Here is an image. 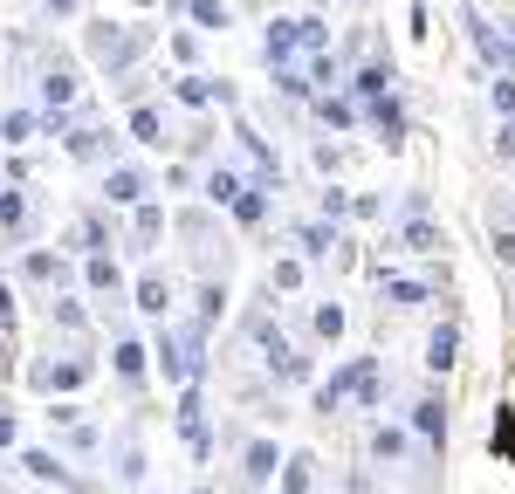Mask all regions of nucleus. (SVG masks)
<instances>
[{
  "label": "nucleus",
  "instance_id": "19",
  "mask_svg": "<svg viewBox=\"0 0 515 494\" xmlns=\"http://www.w3.org/2000/svg\"><path fill=\"white\" fill-rule=\"evenodd\" d=\"M90 288H117V261L90 255Z\"/></svg>",
  "mask_w": 515,
  "mask_h": 494
},
{
  "label": "nucleus",
  "instance_id": "6",
  "mask_svg": "<svg viewBox=\"0 0 515 494\" xmlns=\"http://www.w3.org/2000/svg\"><path fill=\"white\" fill-rule=\"evenodd\" d=\"M371 124L385 130V145H399V137H406V117H399V104H392V97H378V104H371Z\"/></svg>",
  "mask_w": 515,
  "mask_h": 494
},
{
  "label": "nucleus",
  "instance_id": "3",
  "mask_svg": "<svg viewBox=\"0 0 515 494\" xmlns=\"http://www.w3.org/2000/svg\"><path fill=\"white\" fill-rule=\"evenodd\" d=\"M90 49H97L103 62L117 69V62H131V55H138V35H117V27H97V35H90Z\"/></svg>",
  "mask_w": 515,
  "mask_h": 494
},
{
  "label": "nucleus",
  "instance_id": "15",
  "mask_svg": "<svg viewBox=\"0 0 515 494\" xmlns=\"http://www.w3.org/2000/svg\"><path fill=\"white\" fill-rule=\"evenodd\" d=\"M406 247H412V255H433V247H440V234L426 227V220H412V227H406Z\"/></svg>",
  "mask_w": 515,
  "mask_h": 494
},
{
  "label": "nucleus",
  "instance_id": "14",
  "mask_svg": "<svg viewBox=\"0 0 515 494\" xmlns=\"http://www.w3.org/2000/svg\"><path fill=\"white\" fill-rule=\"evenodd\" d=\"M117 371L138 385V378H145V350H138V343H117Z\"/></svg>",
  "mask_w": 515,
  "mask_h": 494
},
{
  "label": "nucleus",
  "instance_id": "28",
  "mask_svg": "<svg viewBox=\"0 0 515 494\" xmlns=\"http://www.w3.org/2000/svg\"><path fill=\"white\" fill-rule=\"evenodd\" d=\"M495 110H502V117L515 110V76H495Z\"/></svg>",
  "mask_w": 515,
  "mask_h": 494
},
{
  "label": "nucleus",
  "instance_id": "12",
  "mask_svg": "<svg viewBox=\"0 0 515 494\" xmlns=\"http://www.w3.org/2000/svg\"><path fill=\"white\" fill-rule=\"evenodd\" d=\"M371 453H378V460H399V453H406V433L378 426V433H371Z\"/></svg>",
  "mask_w": 515,
  "mask_h": 494
},
{
  "label": "nucleus",
  "instance_id": "18",
  "mask_svg": "<svg viewBox=\"0 0 515 494\" xmlns=\"http://www.w3.org/2000/svg\"><path fill=\"white\" fill-rule=\"evenodd\" d=\"M488 446L502 453V460H515V419H509V412L495 419V440H488Z\"/></svg>",
  "mask_w": 515,
  "mask_h": 494
},
{
  "label": "nucleus",
  "instance_id": "7",
  "mask_svg": "<svg viewBox=\"0 0 515 494\" xmlns=\"http://www.w3.org/2000/svg\"><path fill=\"white\" fill-rule=\"evenodd\" d=\"M83 371H90V365H49V371H35V385H42V391H55V385L69 391V385H83Z\"/></svg>",
  "mask_w": 515,
  "mask_h": 494
},
{
  "label": "nucleus",
  "instance_id": "31",
  "mask_svg": "<svg viewBox=\"0 0 515 494\" xmlns=\"http://www.w3.org/2000/svg\"><path fill=\"white\" fill-rule=\"evenodd\" d=\"M0 446H14V419L0 412Z\"/></svg>",
  "mask_w": 515,
  "mask_h": 494
},
{
  "label": "nucleus",
  "instance_id": "29",
  "mask_svg": "<svg viewBox=\"0 0 515 494\" xmlns=\"http://www.w3.org/2000/svg\"><path fill=\"white\" fill-rule=\"evenodd\" d=\"M495 152H502V158H515V124L502 130V137H495Z\"/></svg>",
  "mask_w": 515,
  "mask_h": 494
},
{
  "label": "nucleus",
  "instance_id": "32",
  "mask_svg": "<svg viewBox=\"0 0 515 494\" xmlns=\"http://www.w3.org/2000/svg\"><path fill=\"white\" fill-rule=\"evenodd\" d=\"M509 49H515V35H509Z\"/></svg>",
  "mask_w": 515,
  "mask_h": 494
},
{
  "label": "nucleus",
  "instance_id": "17",
  "mask_svg": "<svg viewBox=\"0 0 515 494\" xmlns=\"http://www.w3.org/2000/svg\"><path fill=\"white\" fill-rule=\"evenodd\" d=\"M0 227H7V234L21 227V192H14V185H0Z\"/></svg>",
  "mask_w": 515,
  "mask_h": 494
},
{
  "label": "nucleus",
  "instance_id": "1",
  "mask_svg": "<svg viewBox=\"0 0 515 494\" xmlns=\"http://www.w3.org/2000/svg\"><path fill=\"white\" fill-rule=\"evenodd\" d=\"M158 365H165V378H200V330H165Z\"/></svg>",
  "mask_w": 515,
  "mask_h": 494
},
{
  "label": "nucleus",
  "instance_id": "24",
  "mask_svg": "<svg viewBox=\"0 0 515 494\" xmlns=\"http://www.w3.org/2000/svg\"><path fill=\"white\" fill-rule=\"evenodd\" d=\"M234 213H241V220H261V213H268V200H261V185H255V192H241V200H234Z\"/></svg>",
  "mask_w": 515,
  "mask_h": 494
},
{
  "label": "nucleus",
  "instance_id": "33",
  "mask_svg": "<svg viewBox=\"0 0 515 494\" xmlns=\"http://www.w3.org/2000/svg\"><path fill=\"white\" fill-rule=\"evenodd\" d=\"M200 494H213V488H200Z\"/></svg>",
  "mask_w": 515,
  "mask_h": 494
},
{
  "label": "nucleus",
  "instance_id": "26",
  "mask_svg": "<svg viewBox=\"0 0 515 494\" xmlns=\"http://www.w3.org/2000/svg\"><path fill=\"white\" fill-rule=\"evenodd\" d=\"M179 97H186V104H206V97H213V82H206V76H186Z\"/></svg>",
  "mask_w": 515,
  "mask_h": 494
},
{
  "label": "nucleus",
  "instance_id": "23",
  "mask_svg": "<svg viewBox=\"0 0 515 494\" xmlns=\"http://www.w3.org/2000/svg\"><path fill=\"white\" fill-rule=\"evenodd\" d=\"M385 295H392V302H426V288H419V282H399V275L385 282Z\"/></svg>",
  "mask_w": 515,
  "mask_h": 494
},
{
  "label": "nucleus",
  "instance_id": "8",
  "mask_svg": "<svg viewBox=\"0 0 515 494\" xmlns=\"http://www.w3.org/2000/svg\"><path fill=\"white\" fill-rule=\"evenodd\" d=\"M42 97H49V110H62L69 97H76V76H69V69H49V82H42Z\"/></svg>",
  "mask_w": 515,
  "mask_h": 494
},
{
  "label": "nucleus",
  "instance_id": "20",
  "mask_svg": "<svg viewBox=\"0 0 515 494\" xmlns=\"http://www.w3.org/2000/svg\"><path fill=\"white\" fill-rule=\"evenodd\" d=\"M316 337H344V310H337V302H330V310H316Z\"/></svg>",
  "mask_w": 515,
  "mask_h": 494
},
{
  "label": "nucleus",
  "instance_id": "22",
  "mask_svg": "<svg viewBox=\"0 0 515 494\" xmlns=\"http://www.w3.org/2000/svg\"><path fill=\"white\" fill-rule=\"evenodd\" d=\"M131 130H138L145 145H165V137H158V110H138V117H131Z\"/></svg>",
  "mask_w": 515,
  "mask_h": 494
},
{
  "label": "nucleus",
  "instance_id": "10",
  "mask_svg": "<svg viewBox=\"0 0 515 494\" xmlns=\"http://www.w3.org/2000/svg\"><path fill=\"white\" fill-rule=\"evenodd\" d=\"M21 467L35 474V481H62V474H69L62 460H55V453H21Z\"/></svg>",
  "mask_w": 515,
  "mask_h": 494
},
{
  "label": "nucleus",
  "instance_id": "25",
  "mask_svg": "<svg viewBox=\"0 0 515 494\" xmlns=\"http://www.w3.org/2000/svg\"><path fill=\"white\" fill-rule=\"evenodd\" d=\"M193 14H200L206 27H227V7H220V0H193Z\"/></svg>",
  "mask_w": 515,
  "mask_h": 494
},
{
  "label": "nucleus",
  "instance_id": "4",
  "mask_svg": "<svg viewBox=\"0 0 515 494\" xmlns=\"http://www.w3.org/2000/svg\"><path fill=\"white\" fill-rule=\"evenodd\" d=\"M412 426H419L426 440H440V433H447V405H440V398H419V405H412Z\"/></svg>",
  "mask_w": 515,
  "mask_h": 494
},
{
  "label": "nucleus",
  "instance_id": "27",
  "mask_svg": "<svg viewBox=\"0 0 515 494\" xmlns=\"http://www.w3.org/2000/svg\"><path fill=\"white\" fill-rule=\"evenodd\" d=\"M296 240H303V255H330V234H323V227H303Z\"/></svg>",
  "mask_w": 515,
  "mask_h": 494
},
{
  "label": "nucleus",
  "instance_id": "5",
  "mask_svg": "<svg viewBox=\"0 0 515 494\" xmlns=\"http://www.w3.org/2000/svg\"><path fill=\"white\" fill-rule=\"evenodd\" d=\"M454 350H461V330L447 323V330H433V343H426V365H433V371H447V365H454Z\"/></svg>",
  "mask_w": 515,
  "mask_h": 494
},
{
  "label": "nucleus",
  "instance_id": "2",
  "mask_svg": "<svg viewBox=\"0 0 515 494\" xmlns=\"http://www.w3.org/2000/svg\"><path fill=\"white\" fill-rule=\"evenodd\" d=\"M145 172H131V165H117V172H110V179H103V192H110V200H117V207H138V200H145Z\"/></svg>",
  "mask_w": 515,
  "mask_h": 494
},
{
  "label": "nucleus",
  "instance_id": "16",
  "mask_svg": "<svg viewBox=\"0 0 515 494\" xmlns=\"http://www.w3.org/2000/svg\"><path fill=\"white\" fill-rule=\"evenodd\" d=\"M268 467H275V446H268V440H255V446H248V481H261Z\"/></svg>",
  "mask_w": 515,
  "mask_h": 494
},
{
  "label": "nucleus",
  "instance_id": "11",
  "mask_svg": "<svg viewBox=\"0 0 515 494\" xmlns=\"http://www.w3.org/2000/svg\"><path fill=\"white\" fill-rule=\"evenodd\" d=\"M206 200L234 207V200H241V179H234V172H213V179H206Z\"/></svg>",
  "mask_w": 515,
  "mask_h": 494
},
{
  "label": "nucleus",
  "instance_id": "13",
  "mask_svg": "<svg viewBox=\"0 0 515 494\" xmlns=\"http://www.w3.org/2000/svg\"><path fill=\"white\" fill-rule=\"evenodd\" d=\"M309 467H316V460H309V453H296V460H289V474H282V488H289V494H309Z\"/></svg>",
  "mask_w": 515,
  "mask_h": 494
},
{
  "label": "nucleus",
  "instance_id": "9",
  "mask_svg": "<svg viewBox=\"0 0 515 494\" xmlns=\"http://www.w3.org/2000/svg\"><path fill=\"white\" fill-rule=\"evenodd\" d=\"M165 302H172V295H165V282H158V275H145V282H138V310H145V316H165Z\"/></svg>",
  "mask_w": 515,
  "mask_h": 494
},
{
  "label": "nucleus",
  "instance_id": "30",
  "mask_svg": "<svg viewBox=\"0 0 515 494\" xmlns=\"http://www.w3.org/2000/svg\"><path fill=\"white\" fill-rule=\"evenodd\" d=\"M7 316H14V295H7V282H0V330H7Z\"/></svg>",
  "mask_w": 515,
  "mask_h": 494
},
{
  "label": "nucleus",
  "instance_id": "21",
  "mask_svg": "<svg viewBox=\"0 0 515 494\" xmlns=\"http://www.w3.org/2000/svg\"><path fill=\"white\" fill-rule=\"evenodd\" d=\"M28 130H35V117H28V110H14V117H7V124H0V137H7V145H21Z\"/></svg>",
  "mask_w": 515,
  "mask_h": 494
}]
</instances>
